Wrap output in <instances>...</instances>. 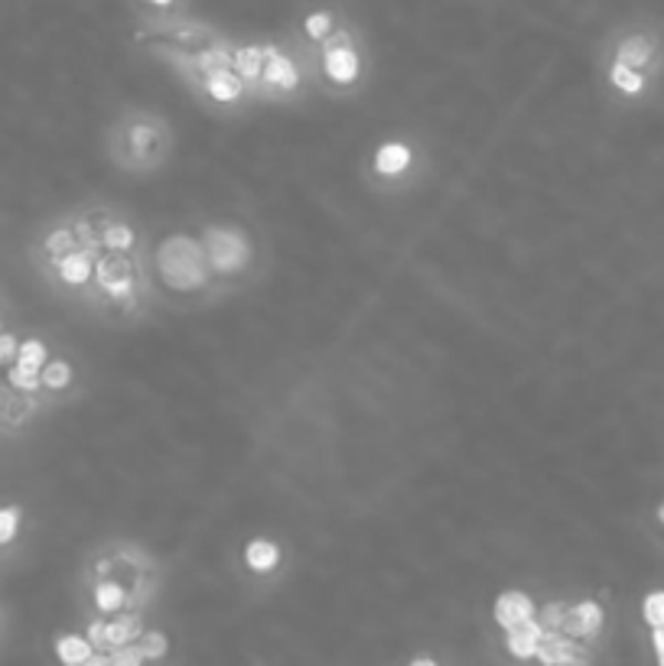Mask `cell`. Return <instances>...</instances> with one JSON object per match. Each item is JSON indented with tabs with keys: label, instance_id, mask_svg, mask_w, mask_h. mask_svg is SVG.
Segmentation results:
<instances>
[{
	"label": "cell",
	"instance_id": "obj_32",
	"mask_svg": "<svg viewBox=\"0 0 664 666\" xmlns=\"http://www.w3.org/2000/svg\"><path fill=\"white\" fill-rule=\"evenodd\" d=\"M567 602H550L547 609H541V624L544 627H560L563 624V617H567Z\"/></svg>",
	"mask_w": 664,
	"mask_h": 666
},
{
	"label": "cell",
	"instance_id": "obj_21",
	"mask_svg": "<svg viewBox=\"0 0 664 666\" xmlns=\"http://www.w3.org/2000/svg\"><path fill=\"white\" fill-rule=\"evenodd\" d=\"M124 602H127V592L118 582H98L95 585V609L112 614V611H122Z\"/></svg>",
	"mask_w": 664,
	"mask_h": 666
},
{
	"label": "cell",
	"instance_id": "obj_34",
	"mask_svg": "<svg viewBox=\"0 0 664 666\" xmlns=\"http://www.w3.org/2000/svg\"><path fill=\"white\" fill-rule=\"evenodd\" d=\"M85 637H88L95 647H105V624H102V621H92L88 631H85Z\"/></svg>",
	"mask_w": 664,
	"mask_h": 666
},
{
	"label": "cell",
	"instance_id": "obj_1",
	"mask_svg": "<svg viewBox=\"0 0 664 666\" xmlns=\"http://www.w3.org/2000/svg\"><path fill=\"white\" fill-rule=\"evenodd\" d=\"M157 274L164 277L167 286L182 289V293L202 289L209 283V261H205L202 241H196L189 234H170L157 247Z\"/></svg>",
	"mask_w": 664,
	"mask_h": 666
},
{
	"label": "cell",
	"instance_id": "obj_37",
	"mask_svg": "<svg viewBox=\"0 0 664 666\" xmlns=\"http://www.w3.org/2000/svg\"><path fill=\"white\" fill-rule=\"evenodd\" d=\"M150 3H157V7H170L173 0H150Z\"/></svg>",
	"mask_w": 664,
	"mask_h": 666
},
{
	"label": "cell",
	"instance_id": "obj_6",
	"mask_svg": "<svg viewBox=\"0 0 664 666\" xmlns=\"http://www.w3.org/2000/svg\"><path fill=\"white\" fill-rule=\"evenodd\" d=\"M261 82L281 92H294L301 85V68L291 56H284L277 46H264V68H261Z\"/></svg>",
	"mask_w": 664,
	"mask_h": 666
},
{
	"label": "cell",
	"instance_id": "obj_29",
	"mask_svg": "<svg viewBox=\"0 0 664 666\" xmlns=\"http://www.w3.org/2000/svg\"><path fill=\"white\" fill-rule=\"evenodd\" d=\"M130 147H134V154H140V157H150V150H154V127H150V124L130 127Z\"/></svg>",
	"mask_w": 664,
	"mask_h": 666
},
{
	"label": "cell",
	"instance_id": "obj_5",
	"mask_svg": "<svg viewBox=\"0 0 664 666\" xmlns=\"http://www.w3.org/2000/svg\"><path fill=\"white\" fill-rule=\"evenodd\" d=\"M577 637H570V634H563L560 627H544L541 634V647H538V654H535V660H541V664L554 666V664H583L587 660V654L583 651H577Z\"/></svg>",
	"mask_w": 664,
	"mask_h": 666
},
{
	"label": "cell",
	"instance_id": "obj_33",
	"mask_svg": "<svg viewBox=\"0 0 664 666\" xmlns=\"http://www.w3.org/2000/svg\"><path fill=\"white\" fill-rule=\"evenodd\" d=\"M17 348H20V341L13 338V335L0 332V361H17Z\"/></svg>",
	"mask_w": 664,
	"mask_h": 666
},
{
	"label": "cell",
	"instance_id": "obj_22",
	"mask_svg": "<svg viewBox=\"0 0 664 666\" xmlns=\"http://www.w3.org/2000/svg\"><path fill=\"white\" fill-rule=\"evenodd\" d=\"M102 247H108V251H130L134 247V228L124 222H112L102 231Z\"/></svg>",
	"mask_w": 664,
	"mask_h": 666
},
{
	"label": "cell",
	"instance_id": "obj_23",
	"mask_svg": "<svg viewBox=\"0 0 664 666\" xmlns=\"http://www.w3.org/2000/svg\"><path fill=\"white\" fill-rule=\"evenodd\" d=\"M50 351H46V345L40 341V338H27V341H20V348H17V364H27V368H43L50 358H46Z\"/></svg>",
	"mask_w": 664,
	"mask_h": 666
},
{
	"label": "cell",
	"instance_id": "obj_31",
	"mask_svg": "<svg viewBox=\"0 0 664 666\" xmlns=\"http://www.w3.org/2000/svg\"><path fill=\"white\" fill-rule=\"evenodd\" d=\"M147 657H144V651H140V644H124V647H115L112 651V664L115 666H137L144 664Z\"/></svg>",
	"mask_w": 664,
	"mask_h": 666
},
{
	"label": "cell",
	"instance_id": "obj_18",
	"mask_svg": "<svg viewBox=\"0 0 664 666\" xmlns=\"http://www.w3.org/2000/svg\"><path fill=\"white\" fill-rule=\"evenodd\" d=\"M609 82H612V88H619L622 95H639V92H645V75H642V68H632V65H625V62H612Z\"/></svg>",
	"mask_w": 664,
	"mask_h": 666
},
{
	"label": "cell",
	"instance_id": "obj_9",
	"mask_svg": "<svg viewBox=\"0 0 664 666\" xmlns=\"http://www.w3.org/2000/svg\"><path fill=\"white\" fill-rule=\"evenodd\" d=\"M505 634H508V637H505V647H508L512 657H518V660H535V654H538V647H541L544 624L538 617H528V621H521L518 627H512V631H505Z\"/></svg>",
	"mask_w": 664,
	"mask_h": 666
},
{
	"label": "cell",
	"instance_id": "obj_36",
	"mask_svg": "<svg viewBox=\"0 0 664 666\" xmlns=\"http://www.w3.org/2000/svg\"><path fill=\"white\" fill-rule=\"evenodd\" d=\"M411 666H436V660H411Z\"/></svg>",
	"mask_w": 664,
	"mask_h": 666
},
{
	"label": "cell",
	"instance_id": "obj_20",
	"mask_svg": "<svg viewBox=\"0 0 664 666\" xmlns=\"http://www.w3.org/2000/svg\"><path fill=\"white\" fill-rule=\"evenodd\" d=\"M72 364L68 361H62V358H56V361H46L43 368H40V381H43V388L46 390H65L68 384H72Z\"/></svg>",
	"mask_w": 664,
	"mask_h": 666
},
{
	"label": "cell",
	"instance_id": "obj_11",
	"mask_svg": "<svg viewBox=\"0 0 664 666\" xmlns=\"http://www.w3.org/2000/svg\"><path fill=\"white\" fill-rule=\"evenodd\" d=\"M414 163V150L401 140H391V144H381L378 154H375V172L384 176V179H394L401 172H408V167Z\"/></svg>",
	"mask_w": 664,
	"mask_h": 666
},
{
	"label": "cell",
	"instance_id": "obj_38",
	"mask_svg": "<svg viewBox=\"0 0 664 666\" xmlns=\"http://www.w3.org/2000/svg\"><path fill=\"white\" fill-rule=\"evenodd\" d=\"M658 520H662V524H664V504H662V507H658Z\"/></svg>",
	"mask_w": 664,
	"mask_h": 666
},
{
	"label": "cell",
	"instance_id": "obj_26",
	"mask_svg": "<svg viewBox=\"0 0 664 666\" xmlns=\"http://www.w3.org/2000/svg\"><path fill=\"white\" fill-rule=\"evenodd\" d=\"M140 651H144L147 660H160V657H167L170 641H167L164 631H147V634H140Z\"/></svg>",
	"mask_w": 664,
	"mask_h": 666
},
{
	"label": "cell",
	"instance_id": "obj_25",
	"mask_svg": "<svg viewBox=\"0 0 664 666\" xmlns=\"http://www.w3.org/2000/svg\"><path fill=\"white\" fill-rule=\"evenodd\" d=\"M10 384L17 390H27V393H33V390L43 388V381H40V371L36 368H27V364H17L13 361V368H10Z\"/></svg>",
	"mask_w": 664,
	"mask_h": 666
},
{
	"label": "cell",
	"instance_id": "obj_14",
	"mask_svg": "<svg viewBox=\"0 0 664 666\" xmlns=\"http://www.w3.org/2000/svg\"><path fill=\"white\" fill-rule=\"evenodd\" d=\"M140 634H144V627H140V617H137V614L108 621V624H105V647L115 651V647H124V644H134Z\"/></svg>",
	"mask_w": 664,
	"mask_h": 666
},
{
	"label": "cell",
	"instance_id": "obj_30",
	"mask_svg": "<svg viewBox=\"0 0 664 666\" xmlns=\"http://www.w3.org/2000/svg\"><path fill=\"white\" fill-rule=\"evenodd\" d=\"M20 530V510L17 507H0V543H10Z\"/></svg>",
	"mask_w": 664,
	"mask_h": 666
},
{
	"label": "cell",
	"instance_id": "obj_24",
	"mask_svg": "<svg viewBox=\"0 0 664 666\" xmlns=\"http://www.w3.org/2000/svg\"><path fill=\"white\" fill-rule=\"evenodd\" d=\"M333 27H336V17H333L329 10H316V13H309L306 23H303V30H306L309 40H329V36H333Z\"/></svg>",
	"mask_w": 664,
	"mask_h": 666
},
{
	"label": "cell",
	"instance_id": "obj_2",
	"mask_svg": "<svg viewBox=\"0 0 664 666\" xmlns=\"http://www.w3.org/2000/svg\"><path fill=\"white\" fill-rule=\"evenodd\" d=\"M202 247L215 274H235L251 261V247L239 228H209L202 237Z\"/></svg>",
	"mask_w": 664,
	"mask_h": 666
},
{
	"label": "cell",
	"instance_id": "obj_28",
	"mask_svg": "<svg viewBox=\"0 0 664 666\" xmlns=\"http://www.w3.org/2000/svg\"><path fill=\"white\" fill-rule=\"evenodd\" d=\"M642 617H645V624H649V627H662L664 624V592H652V595H645V602H642Z\"/></svg>",
	"mask_w": 664,
	"mask_h": 666
},
{
	"label": "cell",
	"instance_id": "obj_13",
	"mask_svg": "<svg viewBox=\"0 0 664 666\" xmlns=\"http://www.w3.org/2000/svg\"><path fill=\"white\" fill-rule=\"evenodd\" d=\"M244 565H247L251 572H257V575L274 572V569L281 565V547L271 543V540H251V543L244 547Z\"/></svg>",
	"mask_w": 664,
	"mask_h": 666
},
{
	"label": "cell",
	"instance_id": "obj_12",
	"mask_svg": "<svg viewBox=\"0 0 664 666\" xmlns=\"http://www.w3.org/2000/svg\"><path fill=\"white\" fill-rule=\"evenodd\" d=\"M56 271H60V279L65 286H85L88 279L95 277V254L75 247V251L62 254Z\"/></svg>",
	"mask_w": 664,
	"mask_h": 666
},
{
	"label": "cell",
	"instance_id": "obj_17",
	"mask_svg": "<svg viewBox=\"0 0 664 666\" xmlns=\"http://www.w3.org/2000/svg\"><path fill=\"white\" fill-rule=\"evenodd\" d=\"M232 68L242 75L244 82H261L264 68V46H242L232 53Z\"/></svg>",
	"mask_w": 664,
	"mask_h": 666
},
{
	"label": "cell",
	"instance_id": "obj_27",
	"mask_svg": "<svg viewBox=\"0 0 664 666\" xmlns=\"http://www.w3.org/2000/svg\"><path fill=\"white\" fill-rule=\"evenodd\" d=\"M75 247H78V237H75L72 228H60V231H53V234L46 237V251H50L53 257H62V254H68V251H75Z\"/></svg>",
	"mask_w": 664,
	"mask_h": 666
},
{
	"label": "cell",
	"instance_id": "obj_10",
	"mask_svg": "<svg viewBox=\"0 0 664 666\" xmlns=\"http://www.w3.org/2000/svg\"><path fill=\"white\" fill-rule=\"evenodd\" d=\"M202 88L212 102L219 105H235L242 102L244 95V78L235 68H225V72H215V75H205L202 78Z\"/></svg>",
	"mask_w": 664,
	"mask_h": 666
},
{
	"label": "cell",
	"instance_id": "obj_4",
	"mask_svg": "<svg viewBox=\"0 0 664 666\" xmlns=\"http://www.w3.org/2000/svg\"><path fill=\"white\" fill-rule=\"evenodd\" d=\"M323 72L336 85H352L362 75V59L346 43V36H339L336 43H326V50H323Z\"/></svg>",
	"mask_w": 664,
	"mask_h": 666
},
{
	"label": "cell",
	"instance_id": "obj_8",
	"mask_svg": "<svg viewBox=\"0 0 664 666\" xmlns=\"http://www.w3.org/2000/svg\"><path fill=\"white\" fill-rule=\"evenodd\" d=\"M603 627V605L600 602H577L567 609V617L560 624L563 634L577 637V641H587V637H597Z\"/></svg>",
	"mask_w": 664,
	"mask_h": 666
},
{
	"label": "cell",
	"instance_id": "obj_16",
	"mask_svg": "<svg viewBox=\"0 0 664 666\" xmlns=\"http://www.w3.org/2000/svg\"><path fill=\"white\" fill-rule=\"evenodd\" d=\"M652 56H655V43H649L645 36H632V40L619 43V50H615V62H625L632 68H645Z\"/></svg>",
	"mask_w": 664,
	"mask_h": 666
},
{
	"label": "cell",
	"instance_id": "obj_3",
	"mask_svg": "<svg viewBox=\"0 0 664 666\" xmlns=\"http://www.w3.org/2000/svg\"><path fill=\"white\" fill-rule=\"evenodd\" d=\"M95 277H98V286H102L112 299H124V296H130V289H134L137 271H134L127 251H108V257L98 261Z\"/></svg>",
	"mask_w": 664,
	"mask_h": 666
},
{
	"label": "cell",
	"instance_id": "obj_15",
	"mask_svg": "<svg viewBox=\"0 0 664 666\" xmlns=\"http://www.w3.org/2000/svg\"><path fill=\"white\" fill-rule=\"evenodd\" d=\"M92 641L88 637H82V634H62L60 641H56V657H60L62 664H88V657H92Z\"/></svg>",
	"mask_w": 664,
	"mask_h": 666
},
{
	"label": "cell",
	"instance_id": "obj_35",
	"mask_svg": "<svg viewBox=\"0 0 664 666\" xmlns=\"http://www.w3.org/2000/svg\"><path fill=\"white\" fill-rule=\"evenodd\" d=\"M652 647H655L658 660L664 664V624H662V627H652Z\"/></svg>",
	"mask_w": 664,
	"mask_h": 666
},
{
	"label": "cell",
	"instance_id": "obj_19",
	"mask_svg": "<svg viewBox=\"0 0 664 666\" xmlns=\"http://www.w3.org/2000/svg\"><path fill=\"white\" fill-rule=\"evenodd\" d=\"M192 65L199 68L202 78H205V75H215V72H225V68H232V50H225V46L202 50L199 56L192 59Z\"/></svg>",
	"mask_w": 664,
	"mask_h": 666
},
{
	"label": "cell",
	"instance_id": "obj_7",
	"mask_svg": "<svg viewBox=\"0 0 664 666\" xmlns=\"http://www.w3.org/2000/svg\"><path fill=\"white\" fill-rule=\"evenodd\" d=\"M535 614H538V611H535L531 595H525V592H518V589L502 592V595L495 599V605H492V617H495V624H498L502 631H512V627H518L521 621H528V617H535Z\"/></svg>",
	"mask_w": 664,
	"mask_h": 666
}]
</instances>
